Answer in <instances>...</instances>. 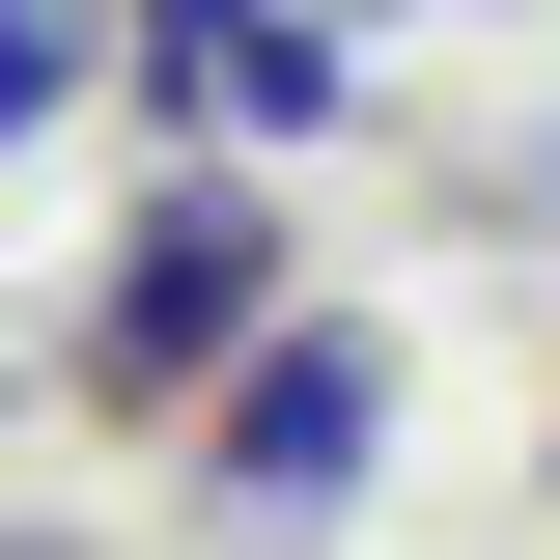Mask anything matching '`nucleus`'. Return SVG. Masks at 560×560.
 <instances>
[{
    "mask_svg": "<svg viewBox=\"0 0 560 560\" xmlns=\"http://www.w3.org/2000/svg\"><path fill=\"white\" fill-rule=\"evenodd\" d=\"M337 28H364V0H140V28H113V84H168L197 140H308V113L364 84Z\"/></svg>",
    "mask_w": 560,
    "mask_h": 560,
    "instance_id": "obj_3",
    "label": "nucleus"
},
{
    "mask_svg": "<svg viewBox=\"0 0 560 560\" xmlns=\"http://www.w3.org/2000/svg\"><path fill=\"white\" fill-rule=\"evenodd\" d=\"M253 308H280V197H253V168H168V197L84 253V337L57 364H84V420H197Z\"/></svg>",
    "mask_w": 560,
    "mask_h": 560,
    "instance_id": "obj_1",
    "label": "nucleus"
},
{
    "mask_svg": "<svg viewBox=\"0 0 560 560\" xmlns=\"http://www.w3.org/2000/svg\"><path fill=\"white\" fill-rule=\"evenodd\" d=\"M364 477H393V337H364V308H253L224 393H197V504L280 560V533H337Z\"/></svg>",
    "mask_w": 560,
    "mask_h": 560,
    "instance_id": "obj_2",
    "label": "nucleus"
},
{
    "mask_svg": "<svg viewBox=\"0 0 560 560\" xmlns=\"http://www.w3.org/2000/svg\"><path fill=\"white\" fill-rule=\"evenodd\" d=\"M28 560H57V533H28Z\"/></svg>",
    "mask_w": 560,
    "mask_h": 560,
    "instance_id": "obj_5",
    "label": "nucleus"
},
{
    "mask_svg": "<svg viewBox=\"0 0 560 560\" xmlns=\"http://www.w3.org/2000/svg\"><path fill=\"white\" fill-rule=\"evenodd\" d=\"M84 57H113V0H0V140H57Z\"/></svg>",
    "mask_w": 560,
    "mask_h": 560,
    "instance_id": "obj_4",
    "label": "nucleus"
}]
</instances>
